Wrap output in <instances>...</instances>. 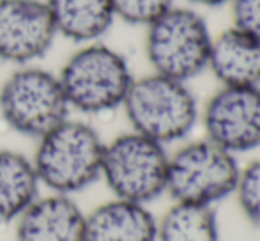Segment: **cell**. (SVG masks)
I'll list each match as a JSON object with an SVG mask.
<instances>
[{
	"mask_svg": "<svg viewBox=\"0 0 260 241\" xmlns=\"http://www.w3.org/2000/svg\"><path fill=\"white\" fill-rule=\"evenodd\" d=\"M103 151L105 142L90 124L68 117L39 138L32 163L41 185L71 197L101 177Z\"/></svg>",
	"mask_w": 260,
	"mask_h": 241,
	"instance_id": "cell-1",
	"label": "cell"
},
{
	"mask_svg": "<svg viewBox=\"0 0 260 241\" xmlns=\"http://www.w3.org/2000/svg\"><path fill=\"white\" fill-rule=\"evenodd\" d=\"M57 76L69 108L87 115L122 107L133 83L126 59L100 43L83 45L71 53Z\"/></svg>",
	"mask_w": 260,
	"mask_h": 241,
	"instance_id": "cell-2",
	"label": "cell"
},
{
	"mask_svg": "<svg viewBox=\"0 0 260 241\" xmlns=\"http://www.w3.org/2000/svg\"><path fill=\"white\" fill-rule=\"evenodd\" d=\"M58 76L38 66H20L0 87V115L18 135L39 140L69 117Z\"/></svg>",
	"mask_w": 260,
	"mask_h": 241,
	"instance_id": "cell-3",
	"label": "cell"
},
{
	"mask_svg": "<svg viewBox=\"0 0 260 241\" xmlns=\"http://www.w3.org/2000/svg\"><path fill=\"white\" fill-rule=\"evenodd\" d=\"M133 131L159 144L184 138L197 123V101L184 82L163 75L133 80L122 103Z\"/></svg>",
	"mask_w": 260,
	"mask_h": 241,
	"instance_id": "cell-4",
	"label": "cell"
},
{
	"mask_svg": "<svg viewBox=\"0 0 260 241\" xmlns=\"http://www.w3.org/2000/svg\"><path fill=\"white\" fill-rule=\"evenodd\" d=\"M168 160L163 144L131 131L105 144L101 177L115 199L145 204L167 190Z\"/></svg>",
	"mask_w": 260,
	"mask_h": 241,
	"instance_id": "cell-5",
	"label": "cell"
},
{
	"mask_svg": "<svg viewBox=\"0 0 260 241\" xmlns=\"http://www.w3.org/2000/svg\"><path fill=\"white\" fill-rule=\"evenodd\" d=\"M212 39L202 16L174 9L149 25L147 57L157 75L186 82L209 66Z\"/></svg>",
	"mask_w": 260,
	"mask_h": 241,
	"instance_id": "cell-6",
	"label": "cell"
},
{
	"mask_svg": "<svg viewBox=\"0 0 260 241\" xmlns=\"http://www.w3.org/2000/svg\"><path fill=\"white\" fill-rule=\"evenodd\" d=\"M239 174L232 153L211 140L195 142L168 160L167 190L177 202L211 206L236 192Z\"/></svg>",
	"mask_w": 260,
	"mask_h": 241,
	"instance_id": "cell-7",
	"label": "cell"
},
{
	"mask_svg": "<svg viewBox=\"0 0 260 241\" xmlns=\"http://www.w3.org/2000/svg\"><path fill=\"white\" fill-rule=\"evenodd\" d=\"M55 38L45 0H0V61L30 66L48 53Z\"/></svg>",
	"mask_w": 260,
	"mask_h": 241,
	"instance_id": "cell-8",
	"label": "cell"
},
{
	"mask_svg": "<svg viewBox=\"0 0 260 241\" xmlns=\"http://www.w3.org/2000/svg\"><path fill=\"white\" fill-rule=\"evenodd\" d=\"M204 124L209 140L232 155L260 147V89H221L209 101Z\"/></svg>",
	"mask_w": 260,
	"mask_h": 241,
	"instance_id": "cell-9",
	"label": "cell"
},
{
	"mask_svg": "<svg viewBox=\"0 0 260 241\" xmlns=\"http://www.w3.org/2000/svg\"><path fill=\"white\" fill-rule=\"evenodd\" d=\"M85 213L69 195L38 197L16 220V241H83Z\"/></svg>",
	"mask_w": 260,
	"mask_h": 241,
	"instance_id": "cell-10",
	"label": "cell"
},
{
	"mask_svg": "<svg viewBox=\"0 0 260 241\" xmlns=\"http://www.w3.org/2000/svg\"><path fill=\"white\" fill-rule=\"evenodd\" d=\"M83 241H157V224L145 204L113 199L85 215Z\"/></svg>",
	"mask_w": 260,
	"mask_h": 241,
	"instance_id": "cell-11",
	"label": "cell"
},
{
	"mask_svg": "<svg viewBox=\"0 0 260 241\" xmlns=\"http://www.w3.org/2000/svg\"><path fill=\"white\" fill-rule=\"evenodd\" d=\"M209 66L225 87L260 85V41L239 28H229L211 45Z\"/></svg>",
	"mask_w": 260,
	"mask_h": 241,
	"instance_id": "cell-12",
	"label": "cell"
},
{
	"mask_svg": "<svg viewBox=\"0 0 260 241\" xmlns=\"http://www.w3.org/2000/svg\"><path fill=\"white\" fill-rule=\"evenodd\" d=\"M57 36L78 45L98 43L110 31L115 11L112 0H45Z\"/></svg>",
	"mask_w": 260,
	"mask_h": 241,
	"instance_id": "cell-13",
	"label": "cell"
},
{
	"mask_svg": "<svg viewBox=\"0 0 260 241\" xmlns=\"http://www.w3.org/2000/svg\"><path fill=\"white\" fill-rule=\"evenodd\" d=\"M32 158L11 149H0V224L16 222L39 197Z\"/></svg>",
	"mask_w": 260,
	"mask_h": 241,
	"instance_id": "cell-14",
	"label": "cell"
},
{
	"mask_svg": "<svg viewBox=\"0 0 260 241\" xmlns=\"http://www.w3.org/2000/svg\"><path fill=\"white\" fill-rule=\"evenodd\" d=\"M159 241H219L218 220L211 206L177 202L157 224Z\"/></svg>",
	"mask_w": 260,
	"mask_h": 241,
	"instance_id": "cell-15",
	"label": "cell"
},
{
	"mask_svg": "<svg viewBox=\"0 0 260 241\" xmlns=\"http://www.w3.org/2000/svg\"><path fill=\"white\" fill-rule=\"evenodd\" d=\"M115 18L131 25H151L172 9L174 0H112Z\"/></svg>",
	"mask_w": 260,
	"mask_h": 241,
	"instance_id": "cell-16",
	"label": "cell"
},
{
	"mask_svg": "<svg viewBox=\"0 0 260 241\" xmlns=\"http://www.w3.org/2000/svg\"><path fill=\"white\" fill-rule=\"evenodd\" d=\"M236 192L243 213L251 224L260 227V160L239 174Z\"/></svg>",
	"mask_w": 260,
	"mask_h": 241,
	"instance_id": "cell-17",
	"label": "cell"
},
{
	"mask_svg": "<svg viewBox=\"0 0 260 241\" xmlns=\"http://www.w3.org/2000/svg\"><path fill=\"white\" fill-rule=\"evenodd\" d=\"M236 28L260 41V0H234Z\"/></svg>",
	"mask_w": 260,
	"mask_h": 241,
	"instance_id": "cell-18",
	"label": "cell"
},
{
	"mask_svg": "<svg viewBox=\"0 0 260 241\" xmlns=\"http://www.w3.org/2000/svg\"><path fill=\"white\" fill-rule=\"evenodd\" d=\"M191 2L199 4V6L218 7V6H223V4H226V2H234V0H191Z\"/></svg>",
	"mask_w": 260,
	"mask_h": 241,
	"instance_id": "cell-19",
	"label": "cell"
}]
</instances>
